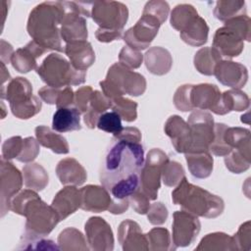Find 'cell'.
Returning <instances> with one entry per match:
<instances>
[{"label":"cell","mask_w":251,"mask_h":251,"mask_svg":"<svg viewBox=\"0 0 251 251\" xmlns=\"http://www.w3.org/2000/svg\"><path fill=\"white\" fill-rule=\"evenodd\" d=\"M144 160L140 142L112 138L101 166L100 182L113 200L128 198L139 187Z\"/></svg>","instance_id":"cell-1"},{"label":"cell","mask_w":251,"mask_h":251,"mask_svg":"<svg viewBox=\"0 0 251 251\" xmlns=\"http://www.w3.org/2000/svg\"><path fill=\"white\" fill-rule=\"evenodd\" d=\"M63 10L60 1H45L36 5L29 13L26 30L41 47L63 52L61 22Z\"/></svg>","instance_id":"cell-2"},{"label":"cell","mask_w":251,"mask_h":251,"mask_svg":"<svg viewBox=\"0 0 251 251\" xmlns=\"http://www.w3.org/2000/svg\"><path fill=\"white\" fill-rule=\"evenodd\" d=\"M11 210L25 217V230L40 235H48L60 222L59 215L47 205L32 189H24L11 202Z\"/></svg>","instance_id":"cell-3"},{"label":"cell","mask_w":251,"mask_h":251,"mask_svg":"<svg viewBox=\"0 0 251 251\" xmlns=\"http://www.w3.org/2000/svg\"><path fill=\"white\" fill-rule=\"evenodd\" d=\"M175 205L196 217L215 219L225 210L224 200L208 190L187 181L184 176L172 192Z\"/></svg>","instance_id":"cell-4"},{"label":"cell","mask_w":251,"mask_h":251,"mask_svg":"<svg viewBox=\"0 0 251 251\" xmlns=\"http://www.w3.org/2000/svg\"><path fill=\"white\" fill-rule=\"evenodd\" d=\"M102 92L109 99L121 97L125 94L130 96L142 95L146 90L145 77L131 71L120 62L113 64L106 75V78L99 82Z\"/></svg>","instance_id":"cell-5"},{"label":"cell","mask_w":251,"mask_h":251,"mask_svg":"<svg viewBox=\"0 0 251 251\" xmlns=\"http://www.w3.org/2000/svg\"><path fill=\"white\" fill-rule=\"evenodd\" d=\"M1 98L10 104L12 114L21 120H27L41 111L40 99L32 94V85L25 77L17 76L1 86Z\"/></svg>","instance_id":"cell-6"},{"label":"cell","mask_w":251,"mask_h":251,"mask_svg":"<svg viewBox=\"0 0 251 251\" xmlns=\"http://www.w3.org/2000/svg\"><path fill=\"white\" fill-rule=\"evenodd\" d=\"M46 85L56 88L79 85L85 81L86 72L76 70L71 62L57 53L49 54L36 69Z\"/></svg>","instance_id":"cell-7"},{"label":"cell","mask_w":251,"mask_h":251,"mask_svg":"<svg viewBox=\"0 0 251 251\" xmlns=\"http://www.w3.org/2000/svg\"><path fill=\"white\" fill-rule=\"evenodd\" d=\"M63 17L61 22V37L66 43L86 40L88 36L86 18L90 17L91 2L60 1Z\"/></svg>","instance_id":"cell-8"},{"label":"cell","mask_w":251,"mask_h":251,"mask_svg":"<svg viewBox=\"0 0 251 251\" xmlns=\"http://www.w3.org/2000/svg\"><path fill=\"white\" fill-rule=\"evenodd\" d=\"M90 17L100 29L123 32L128 19V10L122 2L94 1L91 2Z\"/></svg>","instance_id":"cell-9"},{"label":"cell","mask_w":251,"mask_h":251,"mask_svg":"<svg viewBox=\"0 0 251 251\" xmlns=\"http://www.w3.org/2000/svg\"><path fill=\"white\" fill-rule=\"evenodd\" d=\"M168 160V155L159 148H153L147 153L140 173L139 188L150 200L157 199L158 190L161 187L163 167Z\"/></svg>","instance_id":"cell-10"},{"label":"cell","mask_w":251,"mask_h":251,"mask_svg":"<svg viewBox=\"0 0 251 251\" xmlns=\"http://www.w3.org/2000/svg\"><path fill=\"white\" fill-rule=\"evenodd\" d=\"M187 124L191 134L190 148L187 153L209 151V146L214 139L213 116L204 110H195L189 115Z\"/></svg>","instance_id":"cell-11"},{"label":"cell","mask_w":251,"mask_h":251,"mask_svg":"<svg viewBox=\"0 0 251 251\" xmlns=\"http://www.w3.org/2000/svg\"><path fill=\"white\" fill-rule=\"evenodd\" d=\"M161 25L162 24L157 19L142 14L136 24L125 31L122 38L127 46L141 51L149 47Z\"/></svg>","instance_id":"cell-12"},{"label":"cell","mask_w":251,"mask_h":251,"mask_svg":"<svg viewBox=\"0 0 251 251\" xmlns=\"http://www.w3.org/2000/svg\"><path fill=\"white\" fill-rule=\"evenodd\" d=\"M0 179L1 217H4L7 212L11 210L12 199L21 190L24 178L22 173L12 162L1 158Z\"/></svg>","instance_id":"cell-13"},{"label":"cell","mask_w":251,"mask_h":251,"mask_svg":"<svg viewBox=\"0 0 251 251\" xmlns=\"http://www.w3.org/2000/svg\"><path fill=\"white\" fill-rule=\"evenodd\" d=\"M201 229L198 218L186 211H176L173 214V243L177 247L192 244Z\"/></svg>","instance_id":"cell-14"},{"label":"cell","mask_w":251,"mask_h":251,"mask_svg":"<svg viewBox=\"0 0 251 251\" xmlns=\"http://www.w3.org/2000/svg\"><path fill=\"white\" fill-rule=\"evenodd\" d=\"M190 102L193 109L210 110L216 115L227 114L222 102V93L217 85L200 83L193 85L190 90Z\"/></svg>","instance_id":"cell-15"},{"label":"cell","mask_w":251,"mask_h":251,"mask_svg":"<svg viewBox=\"0 0 251 251\" xmlns=\"http://www.w3.org/2000/svg\"><path fill=\"white\" fill-rule=\"evenodd\" d=\"M89 249L111 251L114 249V235L110 225L100 217H90L84 226Z\"/></svg>","instance_id":"cell-16"},{"label":"cell","mask_w":251,"mask_h":251,"mask_svg":"<svg viewBox=\"0 0 251 251\" xmlns=\"http://www.w3.org/2000/svg\"><path fill=\"white\" fill-rule=\"evenodd\" d=\"M213 48L222 57L234 58L239 56L243 51L244 38L235 28L225 25L219 27L214 34Z\"/></svg>","instance_id":"cell-17"},{"label":"cell","mask_w":251,"mask_h":251,"mask_svg":"<svg viewBox=\"0 0 251 251\" xmlns=\"http://www.w3.org/2000/svg\"><path fill=\"white\" fill-rule=\"evenodd\" d=\"M214 75L223 85L232 89L242 88L248 80L247 68L231 60H221L215 68Z\"/></svg>","instance_id":"cell-18"},{"label":"cell","mask_w":251,"mask_h":251,"mask_svg":"<svg viewBox=\"0 0 251 251\" xmlns=\"http://www.w3.org/2000/svg\"><path fill=\"white\" fill-rule=\"evenodd\" d=\"M118 239L124 251H147L148 240L139 225L132 220L123 221L118 228Z\"/></svg>","instance_id":"cell-19"},{"label":"cell","mask_w":251,"mask_h":251,"mask_svg":"<svg viewBox=\"0 0 251 251\" xmlns=\"http://www.w3.org/2000/svg\"><path fill=\"white\" fill-rule=\"evenodd\" d=\"M165 133L171 138L177 153H187L190 148L191 134L188 124L179 116L173 115L165 123Z\"/></svg>","instance_id":"cell-20"},{"label":"cell","mask_w":251,"mask_h":251,"mask_svg":"<svg viewBox=\"0 0 251 251\" xmlns=\"http://www.w3.org/2000/svg\"><path fill=\"white\" fill-rule=\"evenodd\" d=\"M80 192V208L87 212L101 213L108 211L112 196L110 192L102 185L88 184L79 189Z\"/></svg>","instance_id":"cell-21"},{"label":"cell","mask_w":251,"mask_h":251,"mask_svg":"<svg viewBox=\"0 0 251 251\" xmlns=\"http://www.w3.org/2000/svg\"><path fill=\"white\" fill-rule=\"evenodd\" d=\"M47 50L31 40L24 47L17 49L11 59L13 68L22 74H26L37 69L36 59L43 55Z\"/></svg>","instance_id":"cell-22"},{"label":"cell","mask_w":251,"mask_h":251,"mask_svg":"<svg viewBox=\"0 0 251 251\" xmlns=\"http://www.w3.org/2000/svg\"><path fill=\"white\" fill-rule=\"evenodd\" d=\"M64 52L71 64L79 71H85L95 62V52L87 40H77L66 43Z\"/></svg>","instance_id":"cell-23"},{"label":"cell","mask_w":251,"mask_h":251,"mask_svg":"<svg viewBox=\"0 0 251 251\" xmlns=\"http://www.w3.org/2000/svg\"><path fill=\"white\" fill-rule=\"evenodd\" d=\"M80 192L75 185H67L57 192L51 206L59 215L60 221L65 220L80 208Z\"/></svg>","instance_id":"cell-24"},{"label":"cell","mask_w":251,"mask_h":251,"mask_svg":"<svg viewBox=\"0 0 251 251\" xmlns=\"http://www.w3.org/2000/svg\"><path fill=\"white\" fill-rule=\"evenodd\" d=\"M56 175L64 185H81L87 178V174L82 165L75 158H65L56 167Z\"/></svg>","instance_id":"cell-25"},{"label":"cell","mask_w":251,"mask_h":251,"mask_svg":"<svg viewBox=\"0 0 251 251\" xmlns=\"http://www.w3.org/2000/svg\"><path fill=\"white\" fill-rule=\"evenodd\" d=\"M143 57L146 69L153 75H164L168 74L172 69V55L167 49L163 47H151L146 51Z\"/></svg>","instance_id":"cell-26"},{"label":"cell","mask_w":251,"mask_h":251,"mask_svg":"<svg viewBox=\"0 0 251 251\" xmlns=\"http://www.w3.org/2000/svg\"><path fill=\"white\" fill-rule=\"evenodd\" d=\"M52 128L58 132L81 129L80 112L76 108H59L53 115Z\"/></svg>","instance_id":"cell-27"},{"label":"cell","mask_w":251,"mask_h":251,"mask_svg":"<svg viewBox=\"0 0 251 251\" xmlns=\"http://www.w3.org/2000/svg\"><path fill=\"white\" fill-rule=\"evenodd\" d=\"M35 136L40 145L52 150L56 154H68L70 146L67 139L53 131L46 126H38L34 129Z\"/></svg>","instance_id":"cell-28"},{"label":"cell","mask_w":251,"mask_h":251,"mask_svg":"<svg viewBox=\"0 0 251 251\" xmlns=\"http://www.w3.org/2000/svg\"><path fill=\"white\" fill-rule=\"evenodd\" d=\"M185 160L190 174L196 178H206L213 171L214 160L210 151L185 153Z\"/></svg>","instance_id":"cell-29"},{"label":"cell","mask_w":251,"mask_h":251,"mask_svg":"<svg viewBox=\"0 0 251 251\" xmlns=\"http://www.w3.org/2000/svg\"><path fill=\"white\" fill-rule=\"evenodd\" d=\"M208 34L209 26L206 21L200 16L179 32V36L183 42L196 47L202 46L208 41Z\"/></svg>","instance_id":"cell-30"},{"label":"cell","mask_w":251,"mask_h":251,"mask_svg":"<svg viewBox=\"0 0 251 251\" xmlns=\"http://www.w3.org/2000/svg\"><path fill=\"white\" fill-rule=\"evenodd\" d=\"M112 106V100L103 94L99 90H93L89 110L83 116V122L88 128L96 127L99 117L107 112Z\"/></svg>","instance_id":"cell-31"},{"label":"cell","mask_w":251,"mask_h":251,"mask_svg":"<svg viewBox=\"0 0 251 251\" xmlns=\"http://www.w3.org/2000/svg\"><path fill=\"white\" fill-rule=\"evenodd\" d=\"M25 185L34 191L43 190L49 181L46 170L38 163H27L23 168Z\"/></svg>","instance_id":"cell-32"},{"label":"cell","mask_w":251,"mask_h":251,"mask_svg":"<svg viewBox=\"0 0 251 251\" xmlns=\"http://www.w3.org/2000/svg\"><path fill=\"white\" fill-rule=\"evenodd\" d=\"M197 251H226L236 250V246L232 236L225 232H212L205 235L198 246L195 248Z\"/></svg>","instance_id":"cell-33"},{"label":"cell","mask_w":251,"mask_h":251,"mask_svg":"<svg viewBox=\"0 0 251 251\" xmlns=\"http://www.w3.org/2000/svg\"><path fill=\"white\" fill-rule=\"evenodd\" d=\"M222 60L220 53L213 47L199 49L193 58L195 69L204 75H213L217 64Z\"/></svg>","instance_id":"cell-34"},{"label":"cell","mask_w":251,"mask_h":251,"mask_svg":"<svg viewBox=\"0 0 251 251\" xmlns=\"http://www.w3.org/2000/svg\"><path fill=\"white\" fill-rule=\"evenodd\" d=\"M58 245L63 251H87L89 249L83 234L75 227H67L60 232Z\"/></svg>","instance_id":"cell-35"},{"label":"cell","mask_w":251,"mask_h":251,"mask_svg":"<svg viewBox=\"0 0 251 251\" xmlns=\"http://www.w3.org/2000/svg\"><path fill=\"white\" fill-rule=\"evenodd\" d=\"M251 161V148H233L225 156L226 169L233 174H241L249 169Z\"/></svg>","instance_id":"cell-36"},{"label":"cell","mask_w":251,"mask_h":251,"mask_svg":"<svg viewBox=\"0 0 251 251\" xmlns=\"http://www.w3.org/2000/svg\"><path fill=\"white\" fill-rule=\"evenodd\" d=\"M213 13L216 19L226 22L234 17L246 15V3L238 0H220L216 2Z\"/></svg>","instance_id":"cell-37"},{"label":"cell","mask_w":251,"mask_h":251,"mask_svg":"<svg viewBox=\"0 0 251 251\" xmlns=\"http://www.w3.org/2000/svg\"><path fill=\"white\" fill-rule=\"evenodd\" d=\"M197 10L190 4H178L171 12L170 23L171 25L178 30L182 31L188 25H190L197 17Z\"/></svg>","instance_id":"cell-38"},{"label":"cell","mask_w":251,"mask_h":251,"mask_svg":"<svg viewBox=\"0 0 251 251\" xmlns=\"http://www.w3.org/2000/svg\"><path fill=\"white\" fill-rule=\"evenodd\" d=\"M149 250L152 251H171L176 250L169 230L165 227H154L147 234Z\"/></svg>","instance_id":"cell-39"},{"label":"cell","mask_w":251,"mask_h":251,"mask_svg":"<svg viewBox=\"0 0 251 251\" xmlns=\"http://www.w3.org/2000/svg\"><path fill=\"white\" fill-rule=\"evenodd\" d=\"M222 102L226 113L245 111L250 106L248 95L239 89H230L222 93Z\"/></svg>","instance_id":"cell-40"},{"label":"cell","mask_w":251,"mask_h":251,"mask_svg":"<svg viewBox=\"0 0 251 251\" xmlns=\"http://www.w3.org/2000/svg\"><path fill=\"white\" fill-rule=\"evenodd\" d=\"M18 249L25 250H59V245L55 244V242L51 239H46L44 236H40L31 232L25 230L23 233L20 245Z\"/></svg>","instance_id":"cell-41"},{"label":"cell","mask_w":251,"mask_h":251,"mask_svg":"<svg viewBox=\"0 0 251 251\" xmlns=\"http://www.w3.org/2000/svg\"><path fill=\"white\" fill-rule=\"evenodd\" d=\"M112 110L126 122H134L137 118V103L123 96L112 99Z\"/></svg>","instance_id":"cell-42"},{"label":"cell","mask_w":251,"mask_h":251,"mask_svg":"<svg viewBox=\"0 0 251 251\" xmlns=\"http://www.w3.org/2000/svg\"><path fill=\"white\" fill-rule=\"evenodd\" d=\"M184 176L185 173L181 164L170 159L165 163L162 171V180L165 185L176 186Z\"/></svg>","instance_id":"cell-43"},{"label":"cell","mask_w":251,"mask_h":251,"mask_svg":"<svg viewBox=\"0 0 251 251\" xmlns=\"http://www.w3.org/2000/svg\"><path fill=\"white\" fill-rule=\"evenodd\" d=\"M96 126L103 131L117 135L123 129L122 118L114 111L105 112L99 117Z\"/></svg>","instance_id":"cell-44"},{"label":"cell","mask_w":251,"mask_h":251,"mask_svg":"<svg viewBox=\"0 0 251 251\" xmlns=\"http://www.w3.org/2000/svg\"><path fill=\"white\" fill-rule=\"evenodd\" d=\"M226 125L223 123H217L214 126V139L209 146L210 153H213L218 157L226 156L231 149L225 143L224 131L226 128Z\"/></svg>","instance_id":"cell-45"},{"label":"cell","mask_w":251,"mask_h":251,"mask_svg":"<svg viewBox=\"0 0 251 251\" xmlns=\"http://www.w3.org/2000/svg\"><path fill=\"white\" fill-rule=\"evenodd\" d=\"M170 13V6L166 1L162 0H152L148 1L144 8L142 14L149 15L157 19L162 25L166 22Z\"/></svg>","instance_id":"cell-46"},{"label":"cell","mask_w":251,"mask_h":251,"mask_svg":"<svg viewBox=\"0 0 251 251\" xmlns=\"http://www.w3.org/2000/svg\"><path fill=\"white\" fill-rule=\"evenodd\" d=\"M119 61L128 69H138L143 61V54L127 45H125L119 54Z\"/></svg>","instance_id":"cell-47"},{"label":"cell","mask_w":251,"mask_h":251,"mask_svg":"<svg viewBox=\"0 0 251 251\" xmlns=\"http://www.w3.org/2000/svg\"><path fill=\"white\" fill-rule=\"evenodd\" d=\"M192 84H182L177 87L174 94L175 107L181 112L194 110L190 102V90Z\"/></svg>","instance_id":"cell-48"},{"label":"cell","mask_w":251,"mask_h":251,"mask_svg":"<svg viewBox=\"0 0 251 251\" xmlns=\"http://www.w3.org/2000/svg\"><path fill=\"white\" fill-rule=\"evenodd\" d=\"M24 138L22 136H12L6 139L2 144V158L6 160L17 159L23 149Z\"/></svg>","instance_id":"cell-49"},{"label":"cell","mask_w":251,"mask_h":251,"mask_svg":"<svg viewBox=\"0 0 251 251\" xmlns=\"http://www.w3.org/2000/svg\"><path fill=\"white\" fill-rule=\"evenodd\" d=\"M40 148L37 139L31 136L24 138V145L20 156L17 158L22 163H31L39 154Z\"/></svg>","instance_id":"cell-50"},{"label":"cell","mask_w":251,"mask_h":251,"mask_svg":"<svg viewBox=\"0 0 251 251\" xmlns=\"http://www.w3.org/2000/svg\"><path fill=\"white\" fill-rule=\"evenodd\" d=\"M225 25H227L235 28L244 38L245 41H250L251 38V21L247 15H240L229 19L225 22Z\"/></svg>","instance_id":"cell-51"},{"label":"cell","mask_w":251,"mask_h":251,"mask_svg":"<svg viewBox=\"0 0 251 251\" xmlns=\"http://www.w3.org/2000/svg\"><path fill=\"white\" fill-rule=\"evenodd\" d=\"M236 250H250L251 248V226L250 221L243 223L237 232L232 236Z\"/></svg>","instance_id":"cell-52"},{"label":"cell","mask_w":251,"mask_h":251,"mask_svg":"<svg viewBox=\"0 0 251 251\" xmlns=\"http://www.w3.org/2000/svg\"><path fill=\"white\" fill-rule=\"evenodd\" d=\"M128 201L132 209L139 215L147 214L151 205L149 197L139 187L128 197Z\"/></svg>","instance_id":"cell-53"},{"label":"cell","mask_w":251,"mask_h":251,"mask_svg":"<svg viewBox=\"0 0 251 251\" xmlns=\"http://www.w3.org/2000/svg\"><path fill=\"white\" fill-rule=\"evenodd\" d=\"M92 92H93V89L89 85L79 87L75 92L74 105H75V108H76L80 113L85 114L89 110Z\"/></svg>","instance_id":"cell-54"},{"label":"cell","mask_w":251,"mask_h":251,"mask_svg":"<svg viewBox=\"0 0 251 251\" xmlns=\"http://www.w3.org/2000/svg\"><path fill=\"white\" fill-rule=\"evenodd\" d=\"M168 209L162 202H155L150 205L147 212V219L151 225H163L168 219Z\"/></svg>","instance_id":"cell-55"},{"label":"cell","mask_w":251,"mask_h":251,"mask_svg":"<svg viewBox=\"0 0 251 251\" xmlns=\"http://www.w3.org/2000/svg\"><path fill=\"white\" fill-rule=\"evenodd\" d=\"M74 101H75V92L73 91L72 87L67 86V87H64L63 89L61 88L57 102H56L57 109L70 107L72 104H74Z\"/></svg>","instance_id":"cell-56"},{"label":"cell","mask_w":251,"mask_h":251,"mask_svg":"<svg viewBox=\"0 0 251 251\" xmlns=\"http://www.w3.org/2000/svg\"><path fill=\"white\" fill-rule=\"evenodd\" d=\"M60 90H61V88H56V87H51V86L46 85V86L41 87L38 90V95L47 104L56 105Z\"/></svg>","instance_id":"cell-57"},{"label":"cell","mask_w":251,"mask_h":251,"mask_svg":"<svg viewBox=\"0 0 251 251\" xmlns=\"http://www.w3.org/2000/svg\"><path fill=\"white\" fill-rule=\"evenodd\" d=\"M114 137L122 138V139H126L130 141H135V142H140L141 141V131L134 126H126L123 127L120 133L117 135H114Z\"/></svg>","instance_id":"cell-58"},{"label":"cell","mask_w":251,"mask_h":251,"mask_svg":"<svg viewBox=\"0 0 251 251\" xmlns=\"http://www.w3.org/2000/svg\"><path fill=\"white\" fill-rule=\"evenodd\" d=\"M95 37L99 42L109 43L114 40H118L123 37V32H113L108 30H103L100 28H97L95 31Z\"/></svg>","instance_id":"cell-59"},{"label":"cell","mask_w":251,"mask_h":251,"mask_svg":"<svg viewBox=\"0 0 251 251\" xmlns=\"http://www.w3.org/2000/svg\"><path fill=\"white\" fill-rule=\"evenodd\" d=\"M14 54V49L13 46L7 42L4 39H1L0 41V57H1V62L4 64L10 63L12 56Z\"/></svg>","instance_id":"cell-60"},{"label":"cell","mask_w":251,"mask_h":251,"mask_svg":"<svg viewBox=\"0 0 251 251\" xmlns=\"http://www.w3.org/2000/svg\"><path fill=\"white\" fill-rule=\"evenodd\" d=\"M11 75L8 72V70L6 69V66L3 62H1V82H2V85H4V82L6 80H11Z\"/></svg>","instance_id":"cell-61"}]
</instances>
